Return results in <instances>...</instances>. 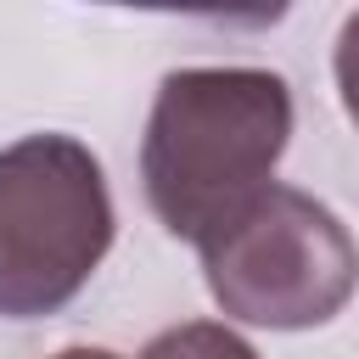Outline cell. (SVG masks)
Masks as SVG:
<instances>
[{"label":"cell","mask_w":359,"mask_h":359,"mask_svg":"<svg viewBox=\"0 0 359 359\" xmlns=\"http://www.w3.org/2000/svg\"><path fill=\"white\" fill-rule=\"evenodd\" d=\"M292 140V90L269 67H180L157 84L140 180L157 224L191 247L219 236L258 191Z\"/></svg>","instance_id":"1"},{"label":"cell","mask_w":359,"mask_h":359,"mask_svg":"<svg viewBox=\"0 0 359 359\" xmlns=\"http://www.w3.org/2000/svg\"><path fill=\"white\" fill-rule=\"evenodd\" d=\"M337 90H342V107H348V118L359 123V11L342 22V34H337Z\"/></svg>","instance_id":"5"},{"label":"cell","mask_w":359,"mask_h":359,"mask_svg":"<svg viewBox=\"0 0 359 359\" xmlns=\"http://www.w3.org/2000/svg\"><path fill=\"white\" fill-rule=\"evenodd\" d=\"M118 236L101 157L73 135H22L0 151V314L39 320L84 292Z\"/></svg>","instance_id":"2"},{"label":"cell","mask_w":359,"mask_h":359,"mask_svg":"<svg viewBox=\"0 0 359 359\" xmlns=\"http://www.w3.org/2000/svg\"><path fill=\"white\" fill-rule=\"evenodd\" d=\"M213 303L241 325L309 331L348 309L359 292V241L348 224L297 185L258 191L202 247Z\"/></svg>","instance_id":"3"},{"label":"cell","mask_w":359,"mask_h":359,"mask_svg":"<svg viewBox=\"0 0 359 359\" xmlns=\"http://www.w3.org/2000/svg\"><path fill=\"white\" fill-rule=\"evenodd\" d=\"M50 359H118L112 348H62V353H50Z\"/></svg>","instance_id":"6"},{"label":"cell","mask_w":359,"mask_h":359,"mask_svg":"<svg viewBox=\"0 0 359 359\" xmlns=\"http://www.w3.org/2000/svg\"><path fill=\"white\" fill-rule=\"evenodd\" d=\"M140 359H258V348L219 320H185V325L157 331L140 348Z\"/></svg>","instance_id":"4"}]
</instances>
